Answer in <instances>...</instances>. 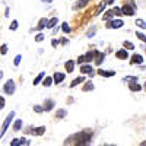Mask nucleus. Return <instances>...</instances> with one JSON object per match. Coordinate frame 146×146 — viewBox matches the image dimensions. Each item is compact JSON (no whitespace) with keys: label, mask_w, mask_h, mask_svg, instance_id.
I'll return each instance as SVG.
<instances>
[{"label":"nucleus","mask_w":146,"mask_h":146,"mask_svg":"<svg viewBox=\"0 0 146 146\" xmlns=\"http://www.w3.org/2000/svg\"><path fill=\"white\" fill-rule=\"evenodd\" d=\"M113 16H114V13H113V9H111V10H108L107 13L104 15V19H108V18H113Z\"/></svg>","instance_id":"obj_33"},{"label":"nucleus","mask_w":146,"mask_h":146,"mask_svg":"<svg viewBox=\"0 0 146 146\" xmlns=\"http://www.w3.org/2000/svg\"><path fill=\"white\" fill-rule=\"evenodd\" d=\"M27 135H32V136H42L45 133V127H28V130H25Z\"/></svg>","instance_id":"obj_3"},{"label":"nucleus","mask_w":146,"mask_h":146,"mask_svg":"<svg viewBox=\"0 0 146 146\" xmlns=\"http://www.w3.org/2000/svg\"><path fill=\"white\" fill-rule=\"evenodd\" d=\"M102 62H104V53H100V51H96V53H95V63L100 66V64H101Z\"/></svg>","instance_id":"obj_15"},{"label":"nucleus","mask_w":146,"mask_h":146,"mask_svg":"<svg viewBox=\"0 0 146 146\" xmlns=\"http://www.w3.org/2000/svg\"><path fill=\"white\" fill-rule=\"evenodd\" d=\"M115 57L120 58V60H124V58H127V51L126 50H120V51L115 53Z\"/></svg>","instance_id":"obj_17"},{"label":"nucleus","mask_w":146,"mask_h":146,"mask_svg":"<svg viewBox=\"0 0 146 146\" xmlns=\"http://www.w3.org/2000/svg\"><path fill=\"white\" fill-rule=\"evenodd\" d=\"M135 9H136V7H133L131 5H124L123 9H121V13H124V15H127V16H131L133 13H135Z\"/></svg>","instance_id":"obj_8"},{"label":"nucleus","mask_w":146,"mask_h":146,"mask_svg":"<svg viewBox=\"0 0 146 146\" xmlns=\"http://www.w3.org/2000/svg\"><path fill=\"white\" fill-rule=\"evenodd\" d=\"M123 80H133V82H136L137 78H136V76H127V78H124Z\"/></svg>","instance_id":"obj_38"},{"label":"nucleus","mask_w":146,"mask_h":146,"mask_svg":"<svg viewBox=\"0 0 146 146\" xmlns=\"http://www.w3.org/2000/svg\"><path fill=\"white\" fill-rule=\"evenodd\" d=\"M21 129H22V120H16L15 123H13V130L18 131V130H21Z\"/></svg>","instance_id":"obj_24"},{"label":"nucleus","mask_w":146,"mask_h":146,"mask_svg":"<svg viewBox=\"0 0 146 146\" xmlns=\"http://www.w3.org/2000/svg\"><path fill=\"white\" fill-rule=\"evenodd\" d=\"M94 89V83L92 82H86L83 85V91H92Z\"/></svg>","instance_id":"obj_25"},{"label":"nucleus","mask_w":146,"mask_h":146,"mask_svg":"<svg viewBox=\"0 0 146 146\" xmlns=\"http://www.w3.org/2000/svg\"><path fill=\"white\" fill-rule=\"evenodd\" d=\"M62 29H63V31H64L66 34H69V32H70V27L67 25V23H66V22H64V23H63V25H62Z\"/></svg>","instance_id":"obj_31"},{"label":"nucleus","mask_w":146,"mask_h":146,"mask_svg":"<svg viewBox=\"0 0 146 146\" xmlns=\"http://www.w3.org/2000/svg\"><path fill=\"white\" fill-rule=\"evenodd\" d=\"M13 117H15V111H10L9 115L6 117V120L3 121V124H2V130H0V137H3V136H5V133H6V130L9 129V126H10V123H12V120H13Z\"/></svg>","instance_id":"obj_2"},{"label":"nucleus","mask_w":146,"mask_h":146,"mask_svg":"<svg viewBox=\"0 0 146 146\" xmlns=\"http://www.w3.org/2000/svg\"><path fill=\"white\" fill-rule=\"evenodd\" d=\"M91 2V0H79L78 3H75L73 5V9H82V7H85L88 3Z\"/></svg>","instance_id":"obj_14"},{"label":"nucleus","mask_w":146,"mask_h":146,"mask_svg":"<svg viewBox=\"0 0 146 146\" xmlns=\"http://www.w3.org/2000/svg\"><path fill=\"white\" fill-rule=\"evenodd\" d=\"M123 45L127 48V50H135V44H131L130 41H124V42H123Z\"/></svg>","instance_id":"obj_26"},{"label":"nucleus","mask_w":146,"mask_h":146,"mask_svg":"<svg viewBox=\"0 0 146 146\" xmlns=\"http://www.w3.org/2000/svg\"><path fill=\"white\" fill-rule=\"evenodd\" d=\"M73 69H75V62H73V60H69V62L66 63V70H67L69 73H72Z\"/></svg>","instance_id":"obj_19"},{"label":"nucleus","mask_w":146,"mask_h":146,"mask_svg":"<svg viewBox=\"0 0 146 146\" xmlns=\"http://www.w3.org/2000/svg\"><path fill=\"white\" fill-rule=\"evenodd\" d=\"M98 75H101V76H104V78H110V76H114L115 75V72L114 70H98Z\"/></svg>","instance_id":"obj_10"},{"label":"nucleus","mask_w":146,"mask_h":146,"mask_svg":"<svg viewBox=\"0 0 146 146\" xmlns=\"http://www.w3.org/2000/svg\"><path fill=\"white\" fill-rule=\"evenodd\" d=\"M44 105H45V107H42L44 111H51L53 107H54V101L48 98V100H45V104H44Z\"/></svg>","instance_id":"obj_12"},{"label":"nucleus","mask_w":146,"mask_h":146,"mask_svg":"<svg viewBox=\"0 0 146 146\" xmlns=\"http://www.w3.org/2000/svg\"><path fill=\"white\" fill-rule=\"evenodd\" d=\"M139 146H146V140H143V142H142V143H140Z\"/></svg>","instance_id":"obj_44"},{"label":"nucleus","mask_w":146,"mask_h":146,"mask_svg":"<svg viewBox=\"0 0 146 146\" xmlns=\"http://www.w3.org/2000/svg\"><path fill=\"white\" fill-rule=\"evenodd\" d=\"M18 25H19V23H18V21H13V22L10 23V29H12V31H15V29L18 28Z\"/></svg>","instance_id":"obj_34"},{"label":"nucleus","mask_w":146,"mask_h":146,"mask_svg":"<svg viewBox=\"0 0 146 146\" xmlns=\"http://www.w3.org/2000/svg\"><path fill=\"white\" fill-rule=\"evenodd\" d=\"M94 32H95V29H91V31L88 32V36H89V38H92V36H94Z\"/></svg>","instance_id":"obj_40"},{"label":"nucleus","mask_w":146,"mask_h":146,"mask_svg":"<svg viewBox=\"0 0 146 146\" xmlns=\"http://www.w3.org/2000/svg\"><path fill=\"white\" fill-rule=\"evenodd\" d=\"M129 88H130V91H136V92L142 89V86H140L139 83H136V82H130L129 83Z\"/></svg>","instance_id":"obj_16"},{"label":"nucleus","mask_w":146,"mask_h":146,"mask_svg":"<svg viewBox=\"0 0 146 146\" xmlns=\"http://www.w3.org/2000/svg\"><path fill=\"white\" fill-rule=\"evenodd\" d=\"M15 89H16V85H15V82L12 80V79H9V80L3 85V91H5L7 95H13V94H15Z\"/></svg>","instance_id":"obj_4"},{"label":"nucleus","mask_w":146,"mask_h":146,"mask_svg":"<svg viewBox=\"0 0 146 146\" xmlns=\"http://www.w3.org/2000/svg\"><path fill=\"white\" fill-rule=\"evenodd\" d=\"M58 21H57V18H53V19H50V21H47V28H53V27H56V23H57Z\"/></svg>","instance_id":"obj_23"},{"label":"nucleus","mask_w":146,"mask_h":146,"mask_svg":"<svg viewBox=\"0 0 146 146\" xmlns=\"http://www.w3.org/2000/svg\"><path fill=\"white\" fill-rule=\"evenodd\" d=\"M145 50H146V48H145Z\"/></svg>","instance_id":"obj_47"},{"label":"nucleus","mask_w":146,"mask_h":146,"mask_svg":"<svg viewBox=\"0 0 146 146\" xmlns=\"http://www.w3.org/2000/svg\"><path fill=\"white\" fill-rule=\"evenodd\" d=\"M124 25V22L121 21V19H115V21H110L108 23H107V28H114V29H117V28H121Z\"/></svg>","instance_id":"obj_6"},{"label":"nucleus","mask_w":146,"mask_h":146,"mask_svg":"<svg viewBox=\"0 0 146 146\" xmlns=\"http://www.w3.org/2000/svg\"><path fill=\"white\" fill-rule=\"evenodd\" d=\"M136 36L140 40V41H143V42H146V35H143L142 32H136Z\"/></svg>","instance_id":"obj_29"},{"label":"nucleus","mask_w":146,"mask_h":146,"mask_svg":"<svg viewBox=\"0 0 146 146\" xmlns=\"http://www.w3.org/2000/svg\"><path fill=\"white\" fill-rule=\"evenodd\" d=\"M45 27H47V19H45V18H41L40 22H38V27H36V29H42V28H45Z\"/></svg>","instance_id":"obj_22"},{"label":"nucleus","mask_w":146,"mask_h":146,"mask_svg":"<svg viewBox=\"0 0 146 146\" xmlns=\"http://www.w3.org/2000/svg\"><path fill=\"white\" fill-rule=\"evenodd\" d=\"M85 80V78L83 76H79V78H76V79H73V82L70 83V88H75L76 85H79V83H82Z\"/></svg>","instance_id":"obj_18"},{"label":"nucleus","mask_w":146,"mask_h":146,"mask_svg":"<svg viewBox=\"0 0 146 146\" xmlns=\"http://www.w3.org/2000/svg\"><path fill=\"white\" fill-rule=\"evenodd\" d=\"M34 111H35V113H42V111H44V108L40 107V105H34Z\"/></svg>","instance_id":"obj_35"},{"label":"nucleus","mask_w":146,"mask_h":146,"mask_svg":"<svg viewBox=\"0 0 146 146\" xmlns=\"http://www.w3.org/2000/svg\"><path fill=\"white\" fill-rule=\"evenodd\" d=\"M66 114H67L66 110H64V108H60L58 111L56 113V117H57V118H64V117H66Z\"/></svg>","instance_id":"obj_20"},{"label":"nucleus","mask_w":146,"mask_h":146,"mask_svg":"<svg viewBox=\"0 0 146 146\" xmlns=\"http://www.w3.org/2000/svg\"><path fill=\"white\" fill-rule=\"evenodd\" d=\"M145 89H146V85H145Z\"/></svg>","instance_id":"obj_46"},{"label":"nucleus","mask_w":146,"mask_h":146,"mask_svg":"<svg viewBox=\"0 0 146 146\" xmlns=\"http://www.w3.org/2000/svg\"><path fill=\"white\" fill-rule=\"evenodd\" d=\"M113 2H114V0H105V3H107V5H111Z\"/></svg>","instance_id":"obj_42"},{"label":"nucleus","mask_w":146,"mask_h":146,"mask_svg":"<svg viewBox=\"0 0 146 146\" xmlns=\"http://www.w3.org/2000/svg\"><path fill=\"white\" fill-rule=\"evenodd\" d=\"M5 107V98H3V96H0V110H2Z\"/></svg>","instance_id":"obj_39"},{"label":"nucleus","mask_w":146,"mask_h":146,"mask_svg":"<svg viewBox=\"0 0 146 146\" xmlns=\"http://www.w3.org/2000/svg\"><path fill=\"white\" fill-rule=\"evenodd\" d=\"M101 146H117V145H108L107 143V145H101Z\"/></svg>","instance_id":"obj_45"},{"label":"nucleus","mask_w":146,"mask_h":146,"mask_svg":"<svg viewBox=\"0 0 146 146\" xmlns=\"http://www.w3.org/2000/svg\"><path fill=\"white\" fill-rule=\"evenodd\" d=\"M6 53H7V45L5 44V45H2V47H0V54H3V56H5Z\"/></svg>","instance_id":"obj_32"},{"label":"nucleus","mask_w":146,"mask_h":146,"mask_svg":"<svg viewBox=\"0 0 146 146\" xmlns=\"http://www.w3.org/2000/svg\"><path fill=\"white\" fill-rule=\"evenodd\" d=\"M113 13H114V15H117V16H118V15H121V9H120V7H114V9H113Z\"/></svg>","instance_id":"obj_37"},{"label":"nucleus","mask_w":146,"mask_h":146,"mask_svg":"<svg viewBox=\"0 0 146 146\" xmlns=\"http://www.w3.org/2000/svg\"><path fill=\"white\" fill-rule=\"evenodd\" d=\"M60 42H62V44H66V42H67V40H64V38H62V40H60Z\"/></svg>","instance_id":"obj_43"},{"label":"nucleus","mask_w":146,"mask_h":146,"mask_svg":"<svg viewBox=\"0 0 146 146\" xmlns=\"http://www.w3.org/2000/svg\"><path fill=\"white\" fill-rule=\"evenodd\" d=\"M44 76H45V73H44V72H41L40 75H38V76H36V78L34 79V82H32V83H34L35 86H36V85H38V83H40V82H41V80L44 79Z\"/></svg>","instance_id":"obj_21"},{"label":"nucleus","mask_w":146,"mask_h":146,"mask_svg":"<svg viewBox=\"0 0 146 146\" xmlns=\"http://www.w3.org/2000/svg\"><path fill=\"white\" fill-rule=\"evenodd\" d=\"M80 72L83 73V75H94V72H92V67L89 66V64H83V66H80Z\"/></svg>","instance_id":"obj_13"},{"label":"nucleus","mask_w":146,"mask_h":146,"mask_svg":"<svg viewBox=\"0 0 146 146\" xmlns=\"http://www.w3.org/2000/svg\"><path fill=\"white\" fill-rule=\"evenodd\" d=\"M42 40H44V35H42V34H38V35L35 36V41H36V42H40V41H42Z\"/></svg>","instance_id":"obj_36"},{"label":"nucleus","mask_w":146,"mask_h":146,"mask_svg":"<svg viewBox=\"0 0 146 146\" xmlns=\"http://www.w3.org/2000/svg\"><path fill=\"white\" fill-rule=\"evenodd\" d=\"M51 83H53V78H45V79H44V82H42L44 86H50Z\"/></svg>","instance_id":"obj_28"},{"label":"nucleus","mask_w":146,"mask_h":146,"mask_svg":"<svg viewBox=\"0 0 146 146\" xmlns=\"http://www.w3.org/2000/svg\"><path fill=\"white\" fill-rule=\"evenodd\" d=\"M92 137H94L92 130L85 129V130L75 133V135H70L64 140V146H91Z\"/></svg>","instance_id":"obj_1"},{"label":"nucleus","mask_w":146,"mask_h":146,"mask_svg":"<svg viewBox=\"0 0 146 146\" xmlns=\"http://www.w3.org/2000/svg\"><path fill=\"white\" fill-rule=\"evenodd\" d=\"M95 53L96 51H89V53H86V54H85V56H80L79 58H78V63L79 64H82L83 62H92V60H94V57H95Z\"/></svg>","instance_id":"obj_5"},{"label":"nucleus","mask_w":146,"mask_h":146,"mask_svg":"<svg viewBox=\"0 0 146 146\" xmlns=\"http://www.w3.org/2000/svg\"><path fill=\"white\" fill-rule=\"evenodd\" d=\"M29 140H27L25 137H21V139H13L10 142V146H28Z\"/></svg>","instance_id":"obj_7"},{"label":"nucleus","mask_w":146,"mask_h":146,"mask_svg":"<svg viewBox=\"0 0 146 146\" xmlns=\"http://www.w3.org/2000/svg\"><path fill=\"white\" fill-rule=\"evenodd\" d=\"M51 44H53V47H56V45L58 44V41H57V40H53V41H51Z\"/></svg>","instance_id":"obj_41"},{"label":"nucleus","mask_w":146,"mask_h":146,"mask_svg":"<svg viewBox=\"0 0 146 146\" xmlns=\"http://www.w3.org/2000/svg\"><path fill=\"white\" fill-rule=\"evenodd\" d=\"M21 58H22V56H21V54H18V56L15 57V60H13V64H15V66H19V63H21Z\"/></svg>","instance_id":"obj_30"},{"label":"nucleus","mask_w":146,"mask_h":146,"mask_svg":"<svg viewBox=\"0 0 146 146\" xmlns=\"http://www.w3.org/2000/svg\"><path fill=\"white\" fill-rule=\"evenodd\" d=\"M63 80H64V73H58V72L54 73V80H53L54 83L58 85V83H62Z\"/></svg>","instance_id":"obj_11"},{"label":"nucleus","mask_w":146,"mask_h":146,"mask_svg":"<svg viewBox=\"0 0 146 146\" xmlns=\"http://www.w3.org/2000/svg\"><path fill=\"white\" fill-rule=\"evenodd\" d=\"M136 25H137L139 28H146V22H145L143 19H137V21H136Z\"/></svg>","instance_id":"obj_27"},{"label":"nucleus","mask_w":146,"mask_h":146,"mask_svg":"<svg viewBox=\"0 0 146 146\" xmlns=\"http://www.w3.org/2000/svg\"><path fill=\"white\" fill-rule=\"evenodd\" d=\"M143 63V57L140 54H133L131 60H130V64H142Z\"/></svg>","instance_id":"obj_9"}]
</instances>
